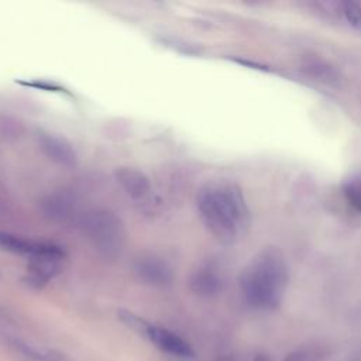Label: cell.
Here are the masks:
<instances>
[{
    "label": "cell",
    "instance_id": "cell-1",
    "mask_svg": "<svg viewBox=\"0 0 361 361\" xmlns=\"http://www.w3.org/2000/svg\"><path fill=\"white\" fill-rule=\"evenodd\" d=\"M197 210L206 228L227 244L243 238L250 227V210L244 195L228 180L204 185L197 195Z\"/></svg>",
    "mask_w": 361,
    "mask_h": 361
},
{
    "label": "cell",
    "instance_id": "cell-4",
    "mask_svg": "<svg viewBox=\"0 0 361 361\" xmlns=\"http://www.w3.org/2000/svg\"><path fill=\"white\" fill-rule=\"evenodd\" d=\"M0 245L8 251L27 255L31 259L62 258L63 255L62 250L52 243L31 240L27 237H20V235L7 234V233L0 234Z\"/></svg>",
    "mask_w": 361,
    "mask_h": 361
},
{
    "label": "cell",
    "instance_id": "cell-14",
    "mask_svg": "<svg viewBox=\"0 0 361 361\" xmlns=\"http://www.w3.org/2000/svg\"><path fill=\"white\" fill-rule=\"evenodd\" d=\"M283 361H312V360L305 351H293V353L288 354L283 358Z\"/></svg>",
    "mask_w": 361,
    "mask_h": 361
},
{
    "label": "cell",
    "instance_id": "cell-15",
    "mask_svg": "<svg viewBox=\"0 0 361 361\" xmlns=\"http://www.w3.org/2000/svg\"><path fill=\"white\" fill-rule=\"evenodd\" d=\"M252 361H269V358L265 357V355H257Z\"/></svg>",
    "mask_w": 361,
    "mask_h": 361
},
{
    "label": "cell",
    "instance_id": "cell-7",
    "mask_svg": "<svg viewBox=\"0 0 361 361\" xmlns=\"http://www.w3.org/2000/svg\"><path fill=\"white\" fill-rule=\"evenodd\" d=\"M39 144L42 151L55 162L72 166L76 162V154L72 145L65 140L54 134H42L39 137Z\"/></svg>",
    "mask_w": 361,
    "mask_h": 361
},
{
    "label": "cell",
    "instance_id": "cell-9",
    "mask_svg": "<svg viewBox=\"0 0 361 361\" xmlns=\"http://www.w3.org/2000/svg\"><path fill=\"white\" fill-rule=\"evenodd\" d=\"M190 286L199 295H213L219 290L220 281L214 274L204 269L195 274V276L190 281Z\"/></svg>",
    "mask_w": 361,
    "mask_h": 361
},
{
    "label": "cell",
    "instance_id": "cell-11",
    "mask_svg": "<svg viewBox=\"0 0 361 361\" xmlns=\"http://www.w3.org/2000/svg\"><path fill=\"white\" fill-rule=\"evenodd\" d=\"M18 347V351H21L25 357L34 358L37 361H61L62 355L54 350H37L34 347H30L23 343H16Z\"/></svg>",
    "mask_w": 361,
    "mask_h": 361
},
{
    "label": "cell",
    "instance_id": "cell-5",
    "mask_svg": "<svg viewBox=\"0 0 361 361\" xmlns=\"http://www.w3.org/2000/svg\"><path fill=\"white\" fill-rule=\"evenodd\" d=\"M145 336L164 353L173 355V357H179V358H189L193 355V350L192 347L178 334L162 329V327H157L149 324Z\"/></svg>",
    "mask_w": 361,
    "mask_h": 361
},
{
    "label": "cell",
    "instance_id": "cell-2",
    "mask_svg": "<svg viewBox=\"0 0 361 361\" xmlns=\"http://www.w3.org/2000/svg\"><path fill=\"white\" fill-rule=\"evenodd\" d=\"M240 285L250 306L278 307L288 285V268L282 255L274 250L261 252L243 272Z\"/></svg>",
    "mask_w": 361,
    "mask_h": 361
},
{
    "label": "cell",
    "instance_id": "cell-6",
    "mask_svg": "<svg viewBox=\"0 0 361 361\" xmlns=\"http://www.w3.org/2000/svg\"><path fill=\"white\" fill-rule=\"evenodd\" d=\"M137 274L144 282L154 286H166L172 282V271L168 264L154 257L140 259Z\"/></svg>",
    "mask_w": 361,
    "mask_h": 361
},
{
    "label": "cell",
    "instance_id": "cell-12",
    "mask_svg": "<svg viewBox=\"0 0 361 361\" xmlns=\"http://www.w3.org/2000/svg\"><path fill=\"white\" fill-rule=\"evenodd\" d=\"M345 20L354 27L361 28V7L354 1H345L341 4Z\"/></svg>",
    "mask_w": 361,
    "mask_h": 361
},
{
    "label": "cell",
    "instance_id": "cell-13",
    "mask_svg": "<svg viewBox=\"0 0 361 361\" xmlns=\"http://www.w3.org/2000/svg\"><path fill=\"white\" fill-rule=\"evenodd\" d=\"M120 316H121L123 322L127 326H130L133 330H137L138 333L145 336V333H147V330L149 327V323H147L145 320H142V319H140V317H137V316H134V314H131L128 312H121Z\"/></svg>",
    "mask_w": 361,
    "mask_h": 361
},
{
    "label": "cell",
    "instance_id": "cell-10",
    "mask_svg": "<svg viewBox=\"0 0 361 361\" xmlns=\"http://www.w3.org/2000/svg\"><path fill=\"white\" fill-rule=\"evenodd\" d=\"M344 195L348 203L361 214V173L351 176L345 182Z\"/></svg>",
    "mask_w": 361,
    "mask_h": 361
},
{
    "label": "cell",
    "instance_id": "cell-8",
    "mask_svg": "<svg viewBox=\"0 0 361 361\" xmlns=\"http://www.w3.org/2000/svg\"><path fill=\"white\" fill-rule=\"evenodd\" d=\"M116 179H117V183L124 189V192L134 199L145 196L149 190L148 178L142 172L134 168L117 169Z\"/></svg>",
    "mask_w": 361,
    "mask_h": 361
},
{
    "label": "cell",
    "instance_id": "cell-3",
    "mask_svg": "<svg viewBox=\"0 0 361 361\" xmlns=\"http://www.w3.org/2000/svg\"><path fill=\"white\" fill-rule=\"evenodd\" d=\"M82 230L90 244L103 255H116L124 241V228L120 219L107 210H93L83 216Z\"/></svg>",
    "mask_w": 361,
    "mask_h": 361
}]
</instances>
